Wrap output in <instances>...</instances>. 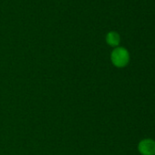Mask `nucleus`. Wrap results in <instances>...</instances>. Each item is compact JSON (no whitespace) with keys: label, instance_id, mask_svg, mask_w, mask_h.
Instances as JSON below:
<instances>
[{"label":"nucleus","instance_id":"f257e3e1","mask_svg":"<svg viewBox=\"0 0 155 155\" xmlns=\"http://www.w3.org/2000/svg\"><path fill=\"white\" fill-rule=\"evenodd\" d=\"M112 64L117 68H124L130 61L129 51L124 48H116L110 56Z\"/></svg>","mask_w":155,"mask_h":155},{"label":"nucleus","instance_id":"f03ea898","mask_svg":"<svg viewBox=\"0 0 155 155\" xmlns=\"http://www.w3.org/2000/svg\"><path fill=\"white\" fill-rule=\"evenodd\" d=\"M138 150L141 155H155V141L151 139H144L140 141Z\"/></svg>","mask_w":155,"mask_h":155},{"label":"nucleus","instance_id":"7ed1b4c3","mask_svg":"<svg viewBox=\"0 0 155 155\" xmlns=\"http://www.w3.org/2000/svg\"><path fill=\"white\" fill-rule=\"evenodd\" d=\"M120 35L117 32L111 31V32H109L107 34L106 41H107V43L110 46H111V47H117L120 44Z\"/></svg>","mask_w":155,"mask_h":155}]
</instances>
